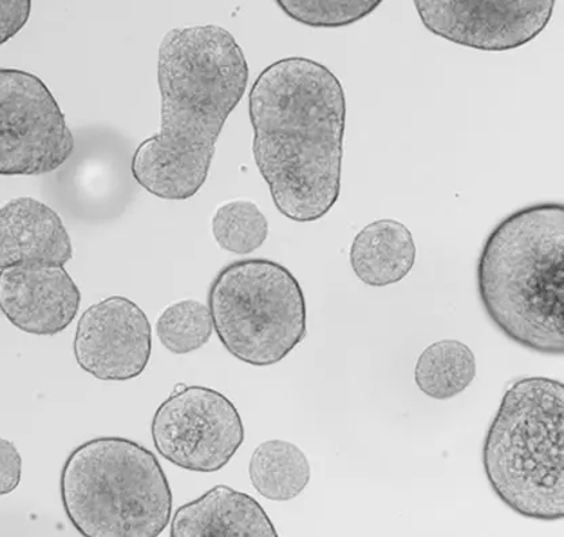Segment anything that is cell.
<instances>
[{
	"label": "cell",
	"instance_id": "13",
	"mask_svg": "<svg viewBox=\"0 0 564 537\" xmlns=\"http://www.w3.org/2000/svg\"><path fill=\"white\" fill-rule=\"evenodd\" d=\"M172 537H278L268 513L249 494L219 485L176 509Z\"/></svg>",
	"mask_w": 564,
	"mask_h": 537
},
{
	"label": "cell",
	"instance_id": "16",
	"mask_svg": "<svg viewBox=\"0 0 564 537\" xmlns=\"http://www.w3.org/2000/svg\"><path fill=\"white\" fill-rule=\"evenodd\" d=\"M475 377V354L457 340L434 342L416 359V386L432 399L448 400L457 397L473 385Z\"/></svg>",
	"mask_w": 564,
	"mask_h": 537
},
{
	"label": "cell",
	"instance_id": "5",
	"mask_svg": "<svg viewBox=\"0 0 564 537\" xmlns=\"http://www.w3.org/2000/svg\"><path fill=\"white\" fill-rule=\"evenodd\" d=\"M64 512L87 537H156L172 517L173 494L158 458L123 437L76 447L63 465Z\"/></svg>",
	"mask_w": 564,
	"mask_h": 537
},
{
	"label": "cell",
	"instance_id": "10",
	"mask_svg": "<svg viewBox=\"0 0 564 537\" xmlns=\"http://www.w3.org/2000/svg\"><path fill=\"white\" fill-rule=\"evenodd\" d=\"M151 352L149 316L132 300L106 298L79 318L74 356L80 369L98 380L137 379L149 365Z\"/></svg>",
	"mask_w": 564,
	"mask_h": 537
},
{
	"label": "cell",
	"instance_id": "9",
	"mask_svg": "<svg viewBox=\"0 0 564 537\" xmlns=\"http://www.w3.org/2000/svg\"><path fill=\"white\" fill-rule=\"evenodd\" d=\"M429 32L485 52H507L536 39L549 25L554 0L517 2H415Z\"/></svg>",
	"mask_w": 564,
	"mask_h": 537
},
{
	"label": "cell",
	"instance_id": "2",
	"mask_svg": "<svg viewBox=\"0 0 564 537\" xmlns=\"http://www.w3.org/2000/svg\"><path fill=\"white\" fill-rule=\"evenodd\" d=\"M252 153L275 208L293 222L319 221L337 204L346 99L330 69L305 57L264 68L251 87Z\"/></svg>",
	"mask_w": 564,
	"mask_h": 537
},
{
	"label": "cell",
	"instance_id": "8",
	"mask_svg": "<svg viewBox=\"0 0 564 537\" xmlns=\"http://www.w3.org/2000/svg\"><path fill=\"white\" fill-rule=\"evenodd\" d=\"M155 450L176 468L193 472L220 471L245 441L237 407L214 388L175 389L158 407L151 423Z\"/></svg>",
	"mask_w": 564,
	"mask_h": 537
},
{
	"label": "cell",
	"instance_id": "4",
	"mask_svg": "<svg viewBox=\"0 0 564 537\" xmlns=\"http://www.w3.org/2000/svg\"><path fill=\"white\" fill-rule=\"evenodd\" d=\"M484 468L492 492L517 515L564 517V385L521 377L505 393L486 434Z\"/></svg>",
	"mask_w": 564,
	"mask_h": 537
},
{
	"label": "cell",
	"instance_id": "6",
	"mask_svg": "<svg viewBox=\"0 0 564 537\" xmlns=\"http://www.w3.org/2000/svg\"><path fill=\"white\" fill-rule=\"evenodd\" d=\"M208 309L223 346L251 367H272L307 335V305L290 269L270 259H242L212 281Z\"/></svg>",
	"mask_w": 564,
	"mask_h": 537
},
{
	"label": "cell",
	"instance_id": "11",
	"mask_svg": "<svg viewBox=\"0 0 564 537\" xmlns=\"http://www.w3.org/2000/svg\"><path fill=\"white\" fill-rule=\"evenodd\" d=\"M78 286L61 265H17L0 269V311L21 332L56 335L80 309Z\"/></svg>",
	"mask_w": 564,
	"mask_h": 537
},
{
	"label": "cell",
	"instance_id": "1",
	"mask_svg": "<svg viewBox=\"0 0 564 537\" xmlns=\"http://www.w3.org/2000/svg\"><path fill=\"white\" fill-rule=\"evenodd\" d=\"M161 128L132 158L134 181L152 196L187 200L207 182L217 139L249 84L243 50L225 28H176L159 45Z\"/></svg>",
	"mask_w": 564,
	"mask_h": 537
},
{
	"label": "cell",
	"instance_id": "20",
	"mask_svg": "<svg viewBox=\"0 0 564 537\" xmlns=\"http://www.w3.org/2000/svg\"><path fill=\"white\" fill-rule=\"evenodd\" d=\"M31 13V0H0V45L26 26Z\"/></svg>",
	"mask_w": 564,
	"mask_h": 537
},
{
	"label": "cell",
	"instance_id": "19",
	"mask_svg": "<svg viewBox=\"0 0 564 537\" xmlns=\"http://www.w3.org/2000/svg\"><path fill=\"white\" fill-rule=\"evenodd\" d=\"M293 21L311 28H344L364 20L379 8L372 0H279Z\"/></svg>",
	"mask_w": 564,
	"mask_h": 537
},
{
	"label": "cell",
	"instance_id": "17",
	"mask_svg": "<svg viewBox=\"0 0 564 537\" xmlns=\"http://www.w3.org/2000/svg\"><path fill=\"white\" fill-rule=\"evenodd\" d=\"M212 234L220 249L247 256L267 241L269 222L256 203L232 200L216 210L212 217Z\"/></svg>",
	"mask_w": 564,
	"mask_h": 537
},
{
	"label": "cell",
	"instance_id": "18",
	"mask_svg": "<svg viewBox=\"0 0 564 537\" xmlns=\"http://www.w3.org/2000/svg\"><path fill=\"white\" fill-rule=\"evenodd\" d=\"M214 334L208 305L197 300H180L162 311L156 335L170 353L182 356L202 350Z\"/></svg>",
	"mask_w": 564,
	"mask_h": 537
},
{
	"label": "cell",
	"instance_id": "14",
	"mask_svg": "<svg viewBox=\"0 0 564 537\" xmlns=\"http://www.w3.org/2000/svg\"><path fill=\"white\" fill-rule=\"evenodd\" d=\"M415 258L413 234L403 223L391 218L367 224L350 247L352 271L369 287L402 281L414 268Z\"/></svg>",
	"mask_w": 564,
	"mask_h": 537
},
{
	"label": "cell",
	"instance_id": "12",
	"mask_svg": "<svg viewBox=\"0 0 564 537\" xmlns=\"http://www.w3.org/2000/svg\"><path fill=\"white\" fill-rule=\"evenodd\" d=\"M74 250L64 223L51 206L17 197L0 206V269L17 265H61Z\"/></svg>",
	"mask_w": 564,
	"mask_h": 537
},
{
	"label": "cell",
	"instance_id": "21",
	"mask_svg": "<svg viewBox=\"0 0 564 537\" xmlns=\"http://www.w3.org/2000/svg\"><path fill=\"white\" fill-rule=\"evenodd\" d=\"M22 480V458L13 442L0 437V497L13 493Z\"/></svg>",
	"mask_w": 564,
	"mask_h": 537
},
{
	"label": "cell",
	"instance_id": "15",
	"mask_svg": "<svg viewBox=\"0 0 564 537\" xmlns=\"http://www.w3.org/2000/svg\"><path fill=\"white\" fill-rule=\"evenodd\" d=\"M249 475L252 487L263 498L286 503L299 497L308 486L311 465L297 445L270 440L252 452Z\"/></svg>",
	"mask_w": 564,
	"mask_h": 537
},
{
	"label": "cell",
	"instance_id": "7",
	"mask_svg": "<svg viewBox=\"0 0 564 537\" xmlns=\"http://www.w3.org/2000/svg\"><path fill=\"white\" fill-rule=\"evenodd\" d=\"M61 105L34 74L0 68V175H43L73 155Z\"/></svg>",
	"mask_w": 564,
	"mask_h": 537
},
{
	"label": "cell",
	"instance_id": "3",
	"mask_svg": "<svg viewBox=\"0 0 564 537\" xmlns=\"http://www.w3.org/2000/svg\"><path fill=\"white\" fill-rule=\"evenodd\" d=\"M478 292L486 314L510 341L563 356V204L525 206L492 229L480 253Z\"/></svg>",
	"mask_w": 564,
	"mask_h": 537
}]
</instances>
